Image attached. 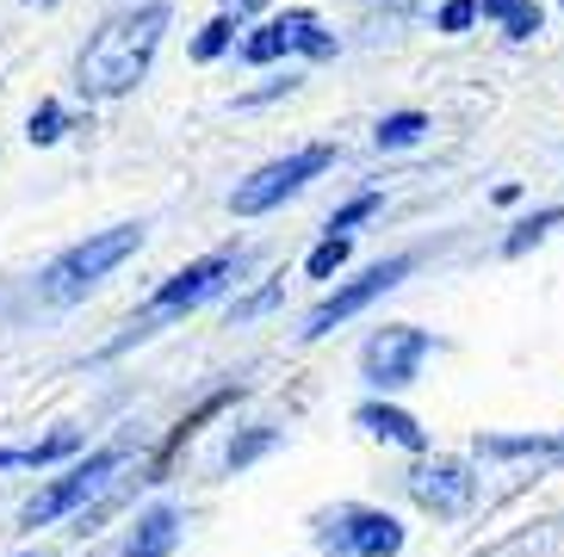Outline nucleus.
<instances>
[{
	"instance_id": "obj_17",
	"label": "nucleus",
	"mask_w": 564,
	"mask_h": 557,
	"mask_svg": "<svg viewBox=\"0 0 564 557\" xmlns=\"http://www.w3.org/2000/svg\"><path fill=\"white\" fill-rule=\"evenodd\" d=\"M422 131H429L422 112H391V118H379V149H410Z\"/></svg>"
},
{
	"instance_id": "obj_2",
	"label": "nucleus",
	"mask_w": 564,
	"mask_h": 557,
	"mask_svg": "<svg viewBox=\"0 0 564 557\" xmlns=\"http://www.w3.org/2000/svg\"><path fill=\"white\" fill-rule=\"evenodd\" d=\"M137 248H143V223H118V230L87 236V242H75L68 254H56V261L44 266L37 292L51 297V304H75V297H87L106 273H112V266L131 261Z\"/></svg>"
},
{
	"instance_id": "obj_20",
	"label": "nucleus",
	"mask_w": 564,
	"mask_h": 557,
	"mask_svg": "<svg viewBox=\"0 0 564 557\" xmlns=\"http://www.w3.org/2000/svg\"><path fill=\"white\" fill-rule=\"evenodd\" d=\"M63 124H68L63 106H56V99H44V106L32 112V131H25V136H32L37 149H44V143H56V136H63Z\"/></svg>"
},
{
	"instance_id": "obj_6",
	"label": "nucleus",
	"mask_w": 564,
	"mask_h": 557,
	"mask_svg": "<svg viewBox=\"0 0 564 557\" xmlns=\"http://www.w3.org/2000/svg\"><path fill=\"white\" fill-rule=\"evenodd\" d=\"M410 254H391V261H379V266H366L360 278H348V285H341V292H329L323 297V304H316L311 310V323H304V341H323V335H329L335 323H348V316H360L366 304H372V297H384L391 292V285H398L403 273H410Z\"/></svg>"
},
{
	"instance_id": "obj_26",
	"label": "nucleus",
	"mask_w": 564,
	"mask_h": 557,
	"mask_svg": "<svg viewBox=\"0 0 564 557\" xmlns=\"http://www.w3.org/2000/svg\"><path fill=\"white\" fill-rule=\"evenodd\" d=\"M410 7H422V0H384V13H410Z\"/></svg>"
},
{
	"instance_id": "obj_14",
	"label": "nucleus",
	"mask_w": 564,
	"mask_h": 557,
	"mask_svg": "<svg viewBox=\"0 0 564 557\" xmlns=\"http://www.w3.org/2000/svg\"><path fill=\"white\" fill-rule=\"evenodd\" d=\"M484 19H502V32L514 37V44H528L533 32H540V7L533 0H478Z\"/></svg>"
},
{
	"instance_id": "obj_3",
	"label": "nucleus",
	"mask_w": 564,
	"mask_h": 557,
	"mask_svg": "<svg viewBox=\"0 0 564 557\" xmlns=\"http://www.w3.org/2000/svg\"><path fill=\"white\" fill-rule=\"evenodd\" d=\"M236 266H242L236 254H205V261L181 266V273H174V278L162 285V292L150 297V310H143V316L131 323V335H118V341H112V353H124L131 341H143V335H155V328H162V323H174V316L199 310L205 297H217V292H224V285L236 278Z\"/></svg>"
},
{
	"instance_id": "obj_7",
	"label": "nucleus",
	"mask_w": 564,
	"mask_h": 557,
	"mask_svg": "<svg viewBox=\"0 0 564 557\" xmlns=\"http://www.w3.org/2000/svg\"><path fill=\"white\" fill-rule=\"evenodd\" d=\"M429 360V335L422 328H410V323H391V328H379L372 341H366V353H360V365H366V378L379 384V391H403L415 378V365Z\"/></svg>"
},
{
	"instance_id": "obj_23",
	"label": "nucleus",
	"mask_w": 564,
	"mask_h": 557,
	"mask_svg": "<svg viewBox=\"0 0 564 557\" xmlns=\"http://www.w3.org/2000/svg\"><path fill=\"white\" fill-rule=\"evenodd\" d=\"M484 7L478 0H447V7H441V19H434V25H441V32H465V25H471V19H478Z\"/></svg>"
},
{
	"instance_id": "obj_4",
	"label": "nucleus",
	"mask_w": 564,
	"mask_h": 557,
	"mask_svg": "<svg viewBox=\"0 0 564 557\" xmlns=\"http://www.w3.org/2000/svg\"><path fill=\"white\" fill-rule=\"evenodd\" d=\"M335 162V149L329 143H311V149H292L285 162H267V167H254L249 181L230 193V211L236 217H261V211H273V205H285L292 193H304V186L323 174V167Z\"/></svg>"
},
{
	"instance_id": "obj_24",
	"label": "nucleus",
	"mask_w": 564,
	"mask_h": 557,
	"mask_svg": "<svg viewBox=\"0 0 564 557\" xmlns=\"http://www.w3.org/2000/svg\"><path fill=\"white\" fill-rule=\"evenodd\" d=\"M267 446H273V434L261 427V434H249V440H236V446H230V465H249L254 452H267Z\"/></svg>"
},
{
	"instance_id": "obj_13",
	"label": "nucleus",
	"mask_w": 564,
	"mask_h": 557,
	"mask_svg": "<svg viewBox=\"0 0 564 557\" xmlns=\"http://www.w3.org/2000/svg\"><path fill=\"white\" fill-rule=\"evenodd\" d=\"M354 422H360L366 434H379V440H398V446H410V452H429L422 422H415V415H403V409H391V403H366Z\"/></svg>"
},
{
	"instance_id": "obj_10",
	"label": "nucleus",
	"mask_w": 564,
	"mask_h": 557,
	"mask_svg": "<svg viewBox=\"0 0 564 557\" xmlns=\"http://www.w3.org/2000/svg\"><path fill=\"white\" fill-rule=\"evenodd\" d=\"M329 545H341V551H354V557H398L403 551V526L391 521V514H379V509H348L341 526L329 533Z\"/></svg>"
},
{
	"instance_id": "obj_21",
	"label": "nucleus",
	"mask_w": 564,
	"mask_h": 557,
	"mask_svg": "<svg viewBox=\"0 0 564 557\" xmlns=\"http://www.w3.org/2000/svg\"><path fill=\"white\" fill-rule=\"evenodd\" d=\"M478 452H490V459H521V452H552V440H540V434H528V440H502V434H490V440H478Z\"/></svg>"
},
{
	"instance_id": "obj_16",
	"label": "nucleus",
	"mask_w": 564,
	"mask_h": 557,
	"mask_svg": "<svg viewBox=\"0 0 564 557\" xmlns=\"http://www.w3.org/2000/svg\"><path fill=\"white\" fill-rule=\"evenodd\" d=\"M552 230H564V205H546V211H533L528 223H514V236H509V242H502V254H509V261H514V254H528L533 242H546Z\"/></svg>"
},
{
	"instance_id": "obj_12",
	"label": "nucleus",
	"mask_w": 564,
	"mask_h": 557,
	"mask_svg": "<svg viewBox=\"0 0 564 557\" xmlns=\"http://www.w3.org/2000/svg\"><path fill=\"white\" fill-rule=\"evenodd\" d=\"M236 396H242V391H236V384H224V391H212V396H205L199 409H193V415H186V422H181V427H174V434H167V446H162V452H155V465H150V477H143V483H162V471H167V459H174V452H181V446H186V440H193V434H199V427H205V422H212V415H217V409H230Z\"/></svg>"
},
{
	"instance_id": "obj_18",
	"label": "nucleus",
	"mask_w": 564,
	"mask_h": 557,
	"mask_svg": "<svg viewBox=\"0 0 564 557\" xmlns=\"http://www.w3.org/2000/svg\"><path fill=\"white\" fill-rule=\"evenodd\" d=\"M348 248H354L348 236H323V242L311 248V261H304V273H311V278H329L335 266L348 261Z\"/></svg>"
},
{
	"instance_id": "obj_5",
	"label": "nucleus",
	"mask_w": 564,
	"mask_h": 557,
	"mask_svg": "<svg viewBox=\"0 0 564 557\" xmlns=\"http://www.w3.org/2000/svg\"><path fill=\"white\" fill-rule=\"evenodd\" d=\"M124 465V446H100V452H87V465H75L68 477H56L51 490H37L25 509H19V526H51L63 521L68 509H82L87 495H100L106 490V477Z\"/></svg>"
},
{
	"instance_id": "obj_9",
	"label": "nucleus",
	"mask_w": 564,
	"mask_h": 557,
	"mask_svg": "<svg viewBox=\"0 0 564 557\" xmlns=\"http://www.w3.org/2000/svg\"><path fill=\"white\" fill-rule=\"evenodd\" d=\"M471 490H478V477L465 471L459 459H434V465H422V471L410 477V495L429 514H441V521H453V514L471 509Z\"/></svg>"
},
{
	"instance_id": "obj_27",
	"label": "nucleus",
	"mask_w": 564,
	"mask_h": 557,
	"mask_svg": "<svg viewBox=\"0 0 564 557\" xmlns=\"http://www.w3.org/2000/svg\"><path fill=\"white\" fill-rule=\"evenodd\" d=\"M32 7H51V0H32Z\"/></svg>"
},
{
	"instance_id": "obj_8",
	"label": "nucleus",
	"mask_w": 564,
	"mask_h": 557,
	"mask_svg": "<svg viewBox=\"0 0 564 557\" xmlns=\"http://www.w3.org/2000/svg\"><path fill=\"white\" fill-rule=\"evenodd\" d=\"M285 50H304V56H335V37L316 25V13H280L267 19L254 37H242V63H280Z\"/></svg>"
},
{
	"instance_id": "obj_25",
	"label": "nucleus",
	"mask_w": 564,
	"mask_h": 557,
	"mask_svg": "<svg viewBox=\"0 0 564 557\" xmlns=\"http://www.w3.org/2000/svg\"><path fill=\"white\" fill-rule=\"evenodd\" d=\"M254 7H267V0H224V13H236V19H249Z\"/></svg>"
},
{
	"instance_id": "obj_15",
	"label": "nucleus",
	"mask_w": 564,
	"mask_h": 557,
	"mask_svg": "<svg viewBox=\"0 0 564 557\" xmlns=\"http://www.w3.org/2000/svg\"><path fill=\"white\" fill-rule=\"evenodd\" d=\"M75 446H82V434H51V440H37V446H7V452H0V471H7V465H51V459H68V452H75Z\"/></svg>"
},
{
	"instance_id": "obj_1",
	"label": "nucleus",
	"mask_w": 564,
	"mask_h": 557,
	"mask_svg": "<svg viewBox=\"0 0 564 557\" xmlns=\"http://www.w3.org/2000/svg\"><path fill=\"white\" fill-rule=\"evenodd\" d=\"M162 32H167V7L150 0V7H131V13H112L94 32V44L82 50L75 63V87L87 99H118L131 94L143 75H150L155 50H162Z\"/></svg>"
},
{
	"instance_id": "obj_22",
	"label": "nucleus",
	"mask_w": 564,
	"mask_h": 557,
	"mask_svg": "<svg viewBox=\"0 0 564 557\" xmlns=\"http://www.w3.org/2000/svg\"><path fill=\"white\" fill-rule=\"evenodd\" d=\"M384 205V193H360V198H348V205H341V211L329 217V236L335 230H354V223H360V217H372Z\"/></svg>"
},
{
	"instance_id": "obj_11",
	"label": "nucleus",
	"mask_w": 564,
	"mask_h": 557,
	"mask_svg": "<svg viewBox=\"0 0 564 557\" xmlns=\"http://www.w3.org/2000/svg\"><path fill=\"white\" fill-rule=\"evenodd\" d=\"M174 545H181V514L150 509V514H137L131 539H124V557H174Z\"/></svg>"
},
{
	"instance_id": "obj_19",
	"label": "nucleus",
	"mask_w": 564,
	"mask_h": 557,
	"mask_svg": "<svg viewBox=\"0 0 564 557\" xmlns=\"http://www.w3.org/2000/svg\"><path fill=\"white\" fill-rule=\"evenodd\" d=\"M230 37H236V13H217L212 25L193 37V56H199V63H212V56H224V44H230Z\"/></svg>"
}]
</instances>
